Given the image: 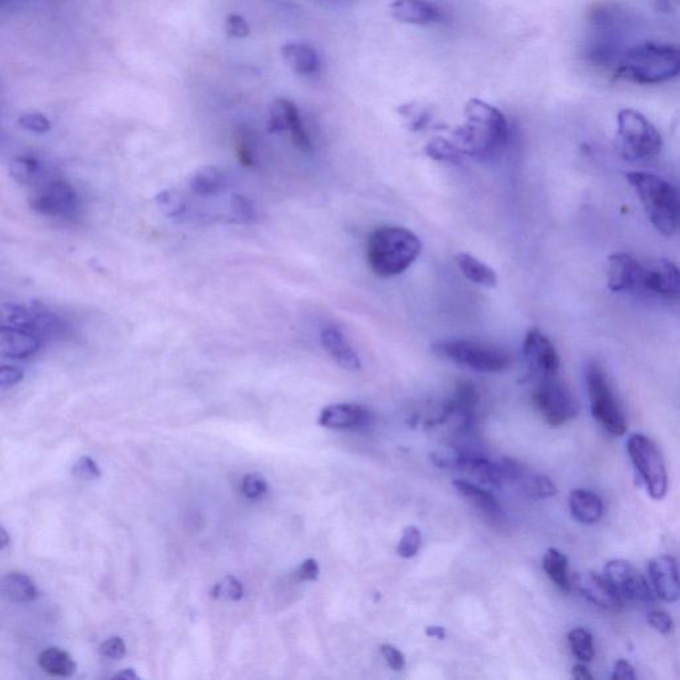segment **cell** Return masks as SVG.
Here are the masks:
<instances>
[{"label": "cell", "instance_id": "obj_10", "mask_svg": "<svg viewBox=\"0 0 680 680\" xmlns=\"http://www.w3.org/2000/svg\"><path fill=\"white\" fill-rule=\"evenodd\" d=\"M29 206L42 216L71 219L77 216L80 202L76 190L68 182L47 176L29 197Z\"/></svg>", "mask_w": 680, "mask_h": 680}, {"label": "cell", "instance_id": "obj_2", "mask_svg": "<svg viewBox=\"0 0 680 680\" xmlns=\"http://www.w3.org/2000/svg\"><path fill=\"white\" fill-rule=\"evenodd\" d=\"M680 75V47L646 43L631 48L621 60L615 79L657 84Z\"/></svg>", "mask_w": 680, "mask_h": 680}, {"label": "cell", "instance_id": "obj_15", "mask_svg": "<svg viewBox=\"0 0 680 680\" xmlns=\"http://www.w3.org/2000/svg\"><path fill=\"white\" fill-rule=\"evenodd\" d=\"M649 575L655 594L662 601L673 604L680 599V572L676 558L660 556L649 564Z\"/></svg>", "mask_w": 680, "mask_h": 680}, {"label": "cell", "instance_id": "obj_53", "mask_svg": "<svg viewBox=\"0 0 680 680\" xmlns=\"http://www.w3.org/2000/svg\"><path fill=\"white\" fill-rule=\"evenodd\" d=\"M572 676H573V678L578 679V680L593 679V676H591L590 671H589L588 668H586V666H583V665H575L574 668H573Z\"/></svg>", "mask_w": 680, "mask_h": 680}, {"label": "cell", "instance_id": "obj_42", "mask_svg": "<svg viewBox=\"0 0 680 680\" xmlns=\"http://www.w3.org/2000/svg\"><path fill=\"white\" fill-rule=\"evenodd\" d=\"M225 32H226L227 36L243 39V37L250 35V26L245 18L237 15V13H232L225 20Z\"/></svg>", "mask_w": 680, "mask_h": 680}, {"label": "cell", "instance_id": "obj_52", "mask_svg": "<svg viewBox=\"0 0 680 680\" xmlns=\"http://www.w3.org/2000/svg\"><path fill=\"white\" fill-rule=\"evenodd\" d=\"M425 636L430 637V638L443 641V639H446L447 631L446 629L441 628V626H428V628L425 629Z\"/></svg>", "mask_w": 680, "mask_h": 680}, {"label": "cell", "instance_id": "obj_22", "mask_svg": "<svg viewBox=\"0 0 680 680\" xmlns=\"http://www.w3.org/2000/svg\"><path fill=\"white\" fill-rule=\"evenodd\" d=\"M283 60L291 71L301 76H312L320 69V59L317 50L307 43H286L281 48Z\"/></svg>", "mask_w": 680, "mask_h": 680}, {"label": "cell", "instance_id": "obj_32", "mask_svg": "<svg viewBox=\"0 0 680 680\" xmlns=\"http://www.w3.org/2000/svg\"><path fill=\"white\" fill-rule=\"evenodd\" d=\"M157 208L168 218H185L189 213V201L176 189H167L156 195Z\"/></svg>", "mask_w": 680, "mask_h": 680}, {"label": "cell", "instance_id": "obj_51", "mask_svg": "<svg viewBox=\"0 0 680 680\" xmlns=\"http://www.w3.org/2000/svg\"><path fill=\"white\" fill-rule=\"evenodd\" d=\"M680 7V0H654V8L657 12L674 13Z\"/></svg>", "mask_w": 680, "mask_h": 680}, {"label": "cell", "instance_id": "obj_19", "mask_svg": "<svg viewBox=\"0 0 680 680\" xmlns=\"http://www.w3.org/2000/svg\"><path fill=\"white\" fill-rule=\"evenodd\" d=\"M42 338L31 331L2 326L0 330V352L5 358L23 360L36 355L42 347Z\"/></svg>", "mask_w": 680, "mask_h": 680}, {"label": "cell", "instance_id": "obj_50", "mask_svg": "<svg viewBox=\"0 0 680 680\" xmlns=\"http://www.w3.org/2000/svg\"><path fill=\"white\" fill-rule=\"evenodd\" d=\"M613 680H636L637 674L633 666L625 660H620L614 666L612 676Z\"/></svg>", "mask_w": 680, "mask_h": 680}, {"label": "cell", "instance_id": "obj_47", "mask_svg": "<svg viewBox=\"0 0 680 680\" xmlns=\"http://www.w3.org/2000/svg\"><path fill=\"white\" fill-rule=\"evenodd\" d=\"M401 115L411 119L412 130H422L428 122V115L417 104H407L399 109Z\"/></svg>", "mask_w": 680, "mask_h": 680}, {"label": "cell", "instance_id": "obj_23", "mask_svg": "<svg viewBox=\"0 0 680 680\" xmlns=\"http://www.w3.org/2000/svg\"><path fill=\"white\" fill-rule=\"evenodd\" d=\"M569 508L572 516L581 524L594 525L604 516V502L588 489H575L570 494Z\"/></svg>", "mask_w": 680, "mask_h": 680}, {"label": "cell", "instance_id": "obj_41", "mask_svg": "<svg viewBox=\"0 0 680 680\" xmlns=\"http://www.w3.org/2000/svg\"><path fill=\"white\" fill-rule=\"evenodd\" d=\"M427 151L431 157L438 160H451V162H454L459 156V148L452 146L449 141L444 140V138H435V140L431 141L428 144Z\"/></svg>", "mask_w": 680, "mask_h": 680}, {"label": "cell", "instance_id": "obj_25", "mask_svg": "<svg viewBox=\"0 0 680 680\" xmlns=\"http://www.w3.org/2000/svg\"><path fill=\"white\" fill-rule=\"evenodd\" d=\"M68 326L59 315L42 306L31 307L29 330L42 339H58L66 336Z\"/></svg>", "mask_w": 680, "mask_h": 680}, {"label": "cell", "instance_id": "obj_40", "mask_svg": "<svg viewBox=\"0 0 680 680\" xmlns=\"http://www.w3.org/2000/svg\"><path fill=\"white\" fill-rule=\"evenodd\" d=\"M19 125L23 130L37 133V135H44V133L51 130L50 120L44 115L37 114V112H28V114L21 115L19 117Z\"/></svg>", "mask_w": 680, "mask_h": 680}, {"label": "cell", "instance_id": "obj_3", "mask_svg": "<svg viewBox=\"0 0 680 680\" xmlns=\"http://www.w3.org/2000/svg\"><path fill=\"white\" fill-rule=\"evenodd\" d=\"M626 178L639 195L652 226L663 235H673L680 225V195L676 187L657 174L630 171Z\"/></svg>", "mask_w": 680, "mask_h": 680}, {"label": "cell", "instance_id": "obj_38", "mask_svg": "<svg viewBox=\"0 0 680 680\" xmlns=\"http://www.w3.org/2000/svg\"><path fill=\"white\" fill-rule=\"evenodd\" d=\"M230 209L233 211V217L235 221L241 224H250L256 221V209L248 197L242 194H234L230 200Z\"/></svg>", "mask_w": 680, "mask_h": 680}, {"label": "cell", "instance_id": "obj_5", "mask_svg": "<svg viewBox=\"0 0 680 680\" xmlns=\"http://www.w3.org/2000/svg\"><path fill=\"white\" fill-rule=\"evenodd\" d=\"M432 352L443 360L478 372H502L511 366V355L502 348L475 340H440L433 343Z\"/></svg>", "mask_w": 680, "mask_h": 680}, {"label": "cell", "instance_id": "obj_37", "mask_svg": "<svg viewBox=\"0 0 680 680\" xmlns=\"http://www.w3.org/2000/svg\"><path fill=\"white\" fill-rule=\"evenodd\" d=\"M242 583L234 577H226L221 581V582L214 585L213 590H211V597L213 598H225L230 599V601H240L243 598Z\"/></svg>", "mask_w": 680, "mask_h": 680}, {"label": "cell", "instance_id": "obj_21", "mask_svg": "<svg viewBox=\"0 0 680 680\" xmlns=\"http://www.w3.org/2000/svg\"><path fill=\"white\" fill-rule=\"evenodd\" d=\"M323 347L330 353L331 358L339 364L342 368L348 371H359L361 368V361L358 353L353 350L351 343L345 338L344 334L336 326L326 328L320 336Z\"/></svg>", "mask_w": 680, "mask_h": 680}, {"label": "cell", "instance_id": "obj_11", "mask_svg": "<svg viewBox=\"0 0 680 680\" xmlns=\"http://www.w3.org/2000/svg\"><path fill=\"white\" fill-rule=\"evenodd\" d=\"M605 577L620 594L622 601L638 605H652L655 602L654 593L646 578L623 559H613L605 566Z\"/></svg>", "mask_w": 680, "mask_h": 680}, {"label": "cell", "instance_id": "obj_6", "mask_svg": "<svg viewBox=\"0 0 680 680\" xmlns=\"http://www.w3.org/2000/svg\"><path fill=\"white\" fill-rule=\"evenodd\" d=\"M662 146V136L644 115L633 109L618 114L617 148L623 159H652L660 154Z\"/></svg>", "mask_w": 680, "mask_h": 680}, {"label": "cell", "instance_id": "obj_14", "mask_svg": "<svg viewBox=\"0 0 680 680\" xmlns=\"http://www.w3.org/2000/svg\"><path fill=\"white\" fill-rule=\"evenodd\" d=\"M524 355L543 377L554 376L558 372V352L550 339L538 328L527 331L524 339Z\"/></svg>", "mask_w": 680, "mask_h": 680}, {"label": "cell", "instance_id": "obj_18", "mask_svg": "<svg viewBox=\"0 0 680 680\" xmlns=\"http://www.w3.org/2000/svg\"><path fill=\"white\" fill-rule=\"evenodd\" d=\"M371 420V414L366 407L359 404L338 403L326 407L320 412V427L328 430H355L364 427Z\"/></svg>", "mask_w": 680, "mask_h": 680}, {"label": "cell", "instance_id": "obj_44", "mask_svg": "<svg viewBox=\"0 0 680 680\" xmlns=\"http://www.w3.org/2000/svg\"><path fill=\"white\" fill-rule=\"evenodd\" d=\"M74 475H76L77 478H87V480H95V478H100L101 470L91 457L83 456L74 465Z\"/></svg>", "mask_w": 680, "mask_h": 680}, {"label": "cell", "instance_id": "obj_30", "mask_svg": "<svg viewBox=\"0 0 680 680\" xmlns=\"http://www.w3.org/2000/svg\"><path fill=\"white\" fill-rule=\"evenodd\" d=\"M3 593L11 602L27 604L36 599L39 591L28 575L13 572L3 578Z\"/></svg>", "mask_w": 680, "mask_h": 680}, {"label": "cell", "instance_id": "obj_29", "mask_svg": "<svg viewBox=\"0 0 680 680\" xmlns=\"http://www.w3.org/2000/svg\"><path fill=\"white\" fill-rule=\"evenodd\" d=\"M543 570L550 578L551 582L562 591L572 590V577L569 575V562L558 549L550 548L546 550L542 559Z\"/></svg>", "mask_w": 680, "mask_h": 680}, {"label": "cell", "instance_id": "obj_45", "mask_svg": "<svg viewBox=\"0 0 680 680\" xmlns=\"http://www.w3.org/2000/svg\"><path fill=\"white\" fill-rule=\"evenodd\" d=\"M380 652H382L385 663L393 671H401L406 668V657H404L403 652L398 647L392 646V644H382L380 646Z\"/></svg>", "mask_w": 680, "mask_h": 680}, {"label": "cell", "instance_id": "obj_27", "mask_svg": "<svg viewBox=\"0 0 680 680\" xmlns=\"http://www.w3.org/2000/svg\"><path fill=\"white\" fill-rule=\"evenodd\" d=\"M10 174L20 185H31L42 182L47 177L44 165L31 154H20L10 162Z\"/></svg>", "mask_w": 680, "mask_h": 680}, {"label": "cell", "instance_id": "obj_39", "mask_svg": "<svg viewBox=\"0 0 680 680\" xmlns=\"http://www.w3.org/2000/svg\"><path fill=\"white\" fill-rule=\"evenodd\" d=\"M267 489H269L267 481L258 473H249L242 478V484H241V491L249 500L261 499L264 494H266Z\"/></svg>", "mask_w": 680, "mask_h": 680}, {"label": "cell", "instance_id": "obj_1", "mask_svg": "<svg viewBox=\"0 0 680 680\" xmlns=\"http://www.w3.org/2000/svg\"><path fill=\"white\" fill-rule=\"evenodd\" d=\"M422 253V242L411 230L400 226H380L367 241V262L377 277L403 274Z\"/></svg>", "mask_w": 680, "mask_h": 680}, {"label": "cell", "instance_id": "obj_55", "mask_svg": "<svg viewBox=\"0 0 680 680\" xmlns=\"http://www.w3.org/2000/svg\"><path fill=\"white\" fill-rule=\"evenodd\" d=\"M8 542H10V538H8L4 527L2 526V529H0V548L4 549Z\"/></svg>", "mask_w": 680, "mask_h": 680}, {"label": "cell", "instance_id": "obj_34", "mask_svg": "<svg viewBox=\"0 0 680 680\" xmlns=\"http://www.w3.org/2000/svg\"><path fill=\"white\" fill-rule=\"evenodd\" d=\"M522 488L533 499H550L557 494V486L553 481L543 475H532L522 478Z\"/></svg>", "mask_w": 680, "mask_h": 680}, {"label": "cell", "instance_id": "obj_36", "mask_svg": "<svg viewBox=\"0 0 680 680\" xmlns=\"http://www.w3.org/2000/svg\"><path fill=\"white\" fill-rule=\"evenodd\" d=\"M235 151H237L238 159L242 162L243 167L251 168L256 165L253 141H251L250 132L245 128L238 130L237 136H235Z\"/></svg>", "mask_w": 680, "mask_h": 680}, {"label": "cell", "instance_id": "obj_26", "mask_svg": "<svg viewBox=\"0 0 680 680\" xmlns=\"http://www.w3.org/2000/svg\"><path fill=\"white\" fill-rule=\"evenodd\" d=\"M456 262L463 274L470 282L484 286V288H496L497 282H499L496 273L480 259L468 253H459L456 256Z\"/></svg>", "mask_w": 680, "mask_h": 680}, {"label": "cell", "instance_id": "obj_49", "mask_svg": "<svg viewBox=\"0 0 680 680\" xmlns=\"http://www.w3.org/2000/svg\"><path fill=\"white\" fill-rule=\"evenodd\" d=\"M24 374L16 367L3 366L0 369V387H13L23 380Z\"/></svg>", "mask_w": 680, "mask_h": 680}, {"label": "cell", "instance_id": "obj_24", "mask_svg": "<svg viewBox=\"0 0 680 680\" xmlns=\"http://www.w3.org/2000/svg\"><path fill=\"white\" fill-rule=\"evenodd\" d=\"M229 185V177L217 167H203L193 173L189 178V187L195 195L211 197L224 192Z\"/></svg>", "mask_w": 680, "mask_h": 680}, {"label": "cell", "instance_id": "obj_54", "mask_svg": "<svg viewBox=\"0 0 680 680\" xmlns=\"http://www.w3.org/2000/svg\"><path fill=\"white\" fill-rule=\"evenodd\" d=\"M115 678L119 679H138V676H136L135 671L132 670V668H130V670H124L123 673L116 674L115 676Z\"/></svg>", "mask_w": 680, "mask_h": 680}, {"label": "cell", "instance_id": "obj_16", "mask_svg": "<svg viewBox=\"0 0 680 680\" xmlns=\"http://www.w3.org/2000/svg\"><path fill=\"white\" fill-rule=\"evenodd\" d=\"M644 267L630 254L615 253L609 257L607 282L613 293L633 290L642 285Z\"/></svg>", "mask_w": 680, "mask_h": 680}, {"label": "cell", "instance_id": "obj_35", "mask_svg": "<svg viewBox=\"0 0 680 680\" xmlns=\"http://www.w3.org/2000/svg\"><path fill=\"white\" fill-rule=\"evenodd\" d=\"M422 548V532L415 525H409L403 530L400 541H399L398 551L401 558H414Z\"/></svg>", "mask_w": 680, "mask_h": 680}, {"label": "cell", "instance_id": "obj_31", "mask_svg": "<svg viewBox=\"0 0 680 680\" xmlns=\"http://www.w3.org/2000/svg\"><path fill=\"white\" fill-rule=\"evenodd\" d=\"M40 668L53 676L68 678L76 673V663L68 652L60 649H47L39 655Z\"/></svg>", "mask_w": 680, "mask_h": 680}, {"label": "cell", "instance_id": "obj_8", "mask_svg": "<svg viewBox=\"0 0 680 680\" xmlns=\"http://www.w3.org/2000/svg\"><path fill=\"white\" fill-rule=\"evenodd\" d=\"M628 452L650 497L654 500L665 499L668 491V468L654 441L647 436L636 433L629 438Z\"/></svg>", "mask_w": 680, "mask_h": 680}, {"label": "cell", "instance_id": "obj_46", "mask_svg": "<svg viewBox=\"0 0 680 680\" xmlns=\"http://www.w3.org/2000/svg\"><path fill=\"white\" fill-rule=\"evenodd\" d=\"M125 652H127V647H125L124 641L119 637H114V638L103 642L100 646V654L109 658V660H122L124 658Z\"/></svg>", "mask_w": 680, "mask_h": 680}, {"label": "cell", "instance_id": "obj_9", "mask_svg": "<svg viewBox=\"0 0 680 680\" xmlns=\"http://www.w3.org/2000/svg\"><path fill=\"white\" fill-rule=\"evenodd\" d=\"M533 403L550 427H561L574 419L580 412L577 399L564 383L554 379V376L541 380L533 392Z\"/></svg>", "mask_w": 680, "mask_h": 680}, {"label": "cell", "instance_id": "obj_28", "mask_svg": "<svg viewBox=\"0 0 680 680\" xmlns=\"http://www.w3.org/2000/svg\"><path fill=\"white\" fill-rule=\"evenodd\" d=\"M454 486L464 499L484 513L491 514V516L502 513V505L492 492L465 480L454 481Z\"/></svg>", "mask_w": 680, "mask_h": 680}, {"label": "cell", "instance_id": "obj_13", "mask_svg": "<svg viewBox=\"0 0 680 680\" xmlns=\"http://www.w3.org/2000/svg\"><path fill=\"white\" fill-rule=\"evenodd\" d=\"M572 588H574L583 598L605 610H618L622 606V598L613 588L605 575L598 573H577L572 577Z\"/></svg>", "mask_w": 680, "mask_h": 680}, {"label": "cell", "instance_id": "obj_33", "mask_svg": "<svg viewBox=\"0 0 680 680\" xmlns=\"http://www.w3.org/2000/svg\"><path fill=\"white\" fill-rule=\"evenodd\" d=\"M567 642H569L573 655L580 662H591L593 660L596 650H594V639L590 631L582 628L573 629L567 634Z\"/></svg>", "mask_w": 680, "mask_h": 680}, {"label": "cell", "instance_id": "obj_7", "mask_svg": "<svg viewBox=\"0 0 680 680\" xmlns=\"http://www.w3.org/2000/svg\"><path fill=\"white\" fill-rule=\"evenodd\" d=\"M586 385L594 419L612 435H625L628 431L625 415L615 398L606 372L597 361H590L586 367Z\"/></svg>", "mask_w": 680, "mask_h": 680}, {"label": "cell", "instance_id": "obj_20", "mask_svg": "<svg viewBox=\"0 0 680 680\" xmlns=\"http://www.w3.org/2000/svg\"><path fill=\"white\" fill-rule=\"evenodd\" d=\"M390 12L395 20L412 26H428L441 19L440 8L430 0H393Z\"/></svg>", "mask_w": 680, "mask_h": 680}, {"label": "cell", "instance_id": "obj_48", "mask_svg": "<svg viewBox=\"0 0 680 680\" xmlns=\"http://www.w3.org/2000/svg\"><path fill=\"white\" fill-rule=\"evenodd\" d=\"M320 565H318L317 559L309 558L306 561L302 562L299 569L297 570V578L304 582H312L320 578Z\"/></svg>", "mask_w": 680, "mask_h": 680}, {"label": "cell", "instance_id": "obj_17", "mask_svg": "<svg viewBox=\"0 0 680 680\" xmlns=\"http://www.w3.org/2000/svg\"><path fill=\"white\" fill-rule=\"evenodd\" d=\"M642 285L660 296L680 298V269L668 259H658L644 267Z\"/></svg>", "mask_w": 680, "mask_h": 680}, {"label": "cell", "instance_id": "obj_4", "mask_svg": "<svg viewBox=\"0 0 680 680\" xmlns=\"http://www.w3.org/2000/svg\"><path fill=\"white\" fill-rule=\"evenodd\" d=\"M465 116L467 123L455 132V136L468 154H486L507 140V119L486 101L480 99L468 100Z\"/></svg>", "mask_w": 680, "mask_h": 680}, {"label": "cell", "instance_id": "obj_43", "mask_svg": "<svg viewBox=\"0 0 680 680\" xmlns=\"http://www.w3.org/2000/svg\"><path fill=\"white\" fill-rule=\"evenodd\" d=\"M649 625L663 636H668L674 630V621L668 613L663 612V610H652L649 613Z\"/></svg>", "mask_w": 680, "mask_h": 680}, {"label": "cell", "instance_id": "obj_12", "mask_svg": "<svg viewBox=\"0 0 680 680\" xmlns=\"http://www.w3.org/2000/svg\"><path fill=\"white\" fill-rule=\"evenodd\" d=\"M270 133L290 132L291 140L299 151L309 154L312 146L309 135L304 130L298 108L296 104L286 99H275L270 106V117L267 123Z\"/></svg>", "mask_w": 680, "mask_h": 680}]
</instances>
